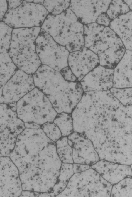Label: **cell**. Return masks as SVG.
Masks as SVG:
<instances>
[{
    "label": "cell",
    "instance_id": "cell-21",
    "mask_svg": "<svg viewBox=\"0 0 132 197\" xmlns=\"http://www.w3.org/2000/svg\"><path fill=\"white\" fill-rule=\"evenodd\" d=\"M131 11L112 20L109 27L119 37L126 50H132Z\"/></svg>",
    "mask_w": 132,
    "mask_h": 197
},
{
    "label": "cell",
    "instance_id": "cell-35",
    "mask_svg": "<svg viewBox=\"0 0 132 197\" xmlns=\"http://www.w3.org/2000/svg\"><path fill=\"white\" fill-rule=\"evenodd\" d=\"M8 9H14L19 6L22 3V0H8L7 1Z\"/></svg>",
    "mask_w": 132,
    "mask_h": 197
},
{
    "label": "cell",
    "instance_id": "cell-6",
    "mask_svg": "<svg viewBox=\"0 0 132 197\" xmlns=\"http://www.w3.org/2000/svg\"><path fill=\"white\" fill-rule=\"evenodd\" d=\"M41 29L40 27L13 29L11 34L9 56L18 69L30 75L42 65L35 46Z\"/></svg>",
    "mask_w": 132,
    "mask_h": 197
},
{
    "label": "cell",
    "instance_id": "cell-33",
    "mask_svg": "<svg viewBox=\"0 0 132 197\" xmlns=\"http://www.w3.org/2000/svg\"><path fill=\"white\" fill-rule=\"evenodd\" d=\"M91 168V166L89 165L73 163V170L74 173L81 172Z\"/></svg>",
    "mask_w": 132,
    "mask_h": 197
},
{
    "label": "cell",
    "instance_id": "cell-34",
    "mask_svg": "<svg viewBox=\"0 0 132 197\" xmlns=\"http://www.w3.org/2000/svg\"><path fill=\"white\" fill-rule=\"evenodd\" d=\"M7 10V1L0 0V22L2 21Z\"/></svg>",
    "mask_w": 132,
    "mask_h": 197
},
{
    "label": "cell",
    "instance_id": "cell-10",
    "mask_svg": "<svg viewBox=\"0 0 132 197\" xmlns=\"http://www.w3.org/2000/svg\"><path fill=\"white\" fill-rule=\"evenodd\" d=\"M49 14L43 5L25 0L16 8L8 9L2 21L13 29L40 27Z\"/></svg>",
    "mask_w": 132,
    "mask_h": 197
},
{
    "label": "cell",
    "instance_id": "cell-18",
    "mask_svg": "<svg viewBox=\"0 0 132 197\" xmlns=\"http://www.w3.org/2000/svg\"><path fill=\"white\" fill-rule=\"evenodd\" d=\"M114 70L99 65L80 81L84 92L109 90L113 87Z\"/></svg>",
    "mask_w": 132,
    "mask_h": 197
},
{
    "label": "cell",
    "instance_id": "cell-16",
    "mask_svg": "<svg viewBox=\"0 0 132 197\" xmlns=\"http://www.w3.org/2000/svg\"><path fill=\"white\" fill-rule=\"evenodd\" d=\"M111 0H71L69 9L84 25L95 22L98 16L106 13Z\"/></svg>",
    "mask_w": 132,
    "mask_h": 197
},
{
    "label": "cell",
    "instance_id": "cell-23",
    "mask_svg": "<svg viewBox=\"0 0 132 197\" xmlns=\"http://www.w3.org/2000/svg\"><path fill=\"white\" fill-rule=\"evenodd\" d=\"M55 143L57 152L62 163L73 164L72 149L67 137L62 136Z\"/></svg>",
    "mask_w": 132,
    "mask_h": 197
},
{
    "label": "cell",
    "instance_id": "cell-19",
    "mask_svg": "<svg viewBox=\"0 0 132 197\" xmlns=\"http://www.w3.org/2000/svg\"><path fill=\"white\" fill-rule=\"evenodd\" d=\"M91 167L112 185L124 178L132 177L130 165L102 160L91 165Z\"/></svg>",
    "mask_w": 132,
    "mask_h": 197
},
{
    "label": "cell",
    "instance_id": "cell-27",
    "mask_svg": "<svg viewBox=\"0 0 132 197\" xmlns=\"http://www.w3.org/2000/svg\"><path fill=\"white\" fill-rule=\"evenodd\" d=\"M70 0H45L43 5L49 14L58 15L68 9Z\"/></svg>",
    "mask_w": 132,
    "mask_h": 197
},
{
    "label": "cell",
    "instance_id": "cell-12",
    "mask_svg": "<svg viewBox=\"0 0 132 197\" xmlns=\"http://www.w3.org/2000/svg\"><path fill=\"white\" fill-rule=\"evenodd\" d=\"M35 88L33 75L18 69L4 87L2 103H17Z\"/></svg>",
    "mask_w": 132,
    "mask_h": 197
},
{
    "label": "cell",
    "instance_id": "cell-32",
    "mask_svg": "<svg viewBox=\"0 0 132 197\" xmlns=\"http://www.w3.org/2000/svg\"><path fill=\"white\" fill-rule=\"evenodd\" d=\"M111 21V20L106 13H103L98 16L95 22L105 27H108Z\"/></svg>",
    "mask_w": 132,
    "mask_h": 197
},
{
    "label": "cell",
    "instance_id": "cell-17",
    "mask_svg": "<svg viewBox=\"0 0 132 197\" xmlns=\"http://www.w3.org/2000/svg\"><path fill=\"white\" fill-rule=\"evenodd\" d=\"M68 66L80 81L86 75L99 65L98 56L84 47L80 50L70 53Z\"/></svg>",
    "mask_w": 132,
    "mask_h": 197
},
{
    "label": "cell",
    "instance_id": "cell-38",
    "mask_svg": "<svg viewBox=\"0 0 132 197\" xmlns=\"http://www.w3.org/2000/svg\"><path fill=\"white\" fill-rule=\"evenodd\" d=\"M123 1L128 6L131 11L132 10V0H123Z\"/></svg>",
    "mask_w": 132,
    "mask_h": 197
},
{
    "label": "cell",
    "instance_id": "cell-3",
    "mask_svg": "<svg viewBox=\"0 0 132 197\" xmlns=\"http://www.w3.org/2000/svg\"><path fill=\"white\" fill-rule=\"evenodd\" d=\"M35 87L48 98L57 114H71L84 92L79 81L65 80L60 72L42 65L33 75Z\"/></svg>",
    "mask_w": 132,
    "mask_h": 197
},
{
    "label": "cell",
    "instance_id": "cell-28",
    "mask_svg": "<svg viewBox=\"0 0 132 197\" xmlns=\"http://www.w3.org/2000/svg\"><path fill=\"white\" fill-rule=\"evenodd\" d=\"M110 91L124 106L132 105V88H118L112 87Z\"/></svg>",
    "mask_w": 132,
    "mask_h": 197
},
{
    "label": "cell",
    "instance_id": "cell-5",
    "mask_svg": "<svg viewBox=\"0 0 132 197\" xmlns=\"http://www.w3.org/2000/svg\"><path fill=\"white\" fill-rule=\"evenodd\" d=\"M40 28L70 53L84 47V25L69 8L59 14H49Z\"/></svg>",
    "mask_w": 132,
    "mask_h": 197
},
{
    "label": "cell",
    "instance_id": "cell-9",
    "mask_svg": "<svg viewBox=\"0 0 132 197\" xmlns=\"http://www.w3.org/2000/svg\"><path fill=\"white\" fill-rule=\"evenodd\" d=\"M25 128L17 116L16 103H0V157H9L18 136Z\"/></svg>",
    "mask_w": 132,
    "mask_h": 197
},
{
    "label": "cell",
    "instance_id": "cell-22",
    "mask_svg": "<svg viewBox=\"0 0 132 197\" xmlns=\"http://www.w3.org/2000/svg\"><path fill=\"white\" fill-rule=\"evenodd\" d=\"M74 173L73 164L62 163L57 180L50 193L51 197H56L64 190Z\"/></svg>",
    "mask_w": 132,
    "mask_h": 197
},
{
    "label": "cell",
    "instance_id": "cell-30",
    "mask_svg": "<svg viewBox=\"0 0 132 197\" xmlns=\"http://www.w3.org/2000/svg\"><path fill=\"white\" fill-rule=\"evenodd\" d=\"M60 72L66 81L73 82L79 81L68 66L62 69Z\"/></svg>",
    "mask_w": 132,
    "mask_h": 197
},
{
    "label": "cell",
    "instance_id": "cell-31",
    "mask_svg": "<svg viewBox=\"0 0 132 197\" xmlns=\"http://www.w3.org/2000/svg\"><path fill=\"white\" fill-rule=\"evenodd\" d=\"M19 197H51L50 193L23 190Z\"/></svg>",
    "mask_w": 132,
    "mask_h": 197
},
{
    "label": "cell",
    "instance_id": "cell-37",
    "mask_svg": "<svg viewBox=\"0 0 132 197\" xmlns=\"http://www.w3.org/2000/svg\"><path fill=\"white\" fill-rule=\"evenodd\" d=\"M26 1L31 2L37 4L43 5L44 1V0H26Z\"/></svg>",
    "mask_w": 132,
    "mask_h": 197
},
{
    "label": "cell",
    "instance_id": "cell-14",
    "mask_svg": "<svg viewBox=\"0 0 132 197\" xmlns=\"http://www.w3.org/2000/svg\"><path fill=\"white\" fill-rule=\"evenodd\" d=\"M12 30L4 23L0 22V103H2L5 85L18 69L11 59L8 52Z\"/></svg>",
    "mask_w": 132,
    "mask_h": 197
},
{
    "label": "cell",
    "instance_id": "cell-20",
    "mask_svg": "<svg viewBox=\"0 0 132 197\" xmlns=\"http://www.w3.org/2000/svg\"><path fill=\"white\" fill-rule=\"evenodd\" d=\"M114 70L113 88H132V50H126Z\"/></svg>",
    "mask_w": 132,
    "mask_h": 197
},
{
    "label": "cell",
    "instance_id": "cell-15",
    "mask_svg": "<svg viewBox=\"0 0 132 197\" xmlns=\"http://www.w3.org/2000/svg\"><path fill=\"white\" fill-rule=\"evenodd\" d=\"M67 138L72 149L74 163L91 166L100 160L92 142L86 136L73 132Z\"/></svg>",
    "mask_w": 132,
    "mask_h": 197
},
{
    "label": "cell",
    "instance_id": "cell-11",
    "mask_svg": "<svg viewBox=\"0 0 132 197\" xmlns=\"http://www.w3.org/2000/svg\"><path fill=\"white\" fill-rule=\"evenodd\" d=\"M36 50L42 65L59 72L68 66L70 52L41 29L35 40Z\"/></svg>",
    "mask_w": 132,
    "mask_h": 197
},
{
    "label": "cell",
    "instance_id": "cell-8",
    "mask_svg": "<svg viewBox=\"0 0 132 197\" xmlns=\"http://www.w3.org/2000/svg\"><path fill=\"white\" fill-rule=\"evenodd\" d=\"M16 113L24 123L33 122L40 126L53 122L57 114L48 98L36 87L17 102Z\"/></svg>",
    "mask_w": 132,
    "mask_h": 197
},
{
    "label": "cell",
    "instance_id": "cell-7",
    "mask_svg": "<svg viewBox=\"0 0 132 197\" xmlns=\"http://www.w3.org/2000/svg\"><path fill=\"white\" fill-rule=\"evenodd\" d=\"M112 186L91 168L74 173L64 190L56 197H110Z\"/></svg>",
    "mask_w": 132,
    "mask_h": 197
},
{
    "label": "cell",
    "instance_id": "cell-13",
    "mask_svg": "<svg viewBox=\"0 0 132 197\" xmlns=\"http://www.w3.org/2000/svg\"><path fill=\"white\" fill-rule=\"evenodd\" d=\"M22 191L17 167L9 157H0V197H19Z\"/></svg>",
    "mask_w": 132,
    "mask_h": 197
},
{
    "label": "cell",
    "instance_id": "cell-29",
    "mask_svg": "<svg viewBox=\"0 0 132 197\" xmlns=\"http://www.w3.org/2000/svg\"><path fill=\"white\" fill-rule=\"evenodd\" d=\"M40 127L46 136L54 142H55L62 136L59 128L53 122L45 123Z\"/></svg>",
    "mask_w": 132,
    "mask_h": 197
},
{
    "label": "cell",
    "instance_id": "cell-1",
    "mask_svg": "<svg viewBox=\"0 0 132 197\" xmlns=\"http://www.w3.org/2000/svg\"><path fill=\"white\" fill-rule=\"evenodd\" d=\"M71 114L73 132L91 140L100 160L132 164V105L109 90L87 92Z\"/></svg>",
    "mask_w": 132,
    "mask_h": 197
},
{
    "label": "cell",
    "instance_id": "cell-2",
    "mask_svg": "<svg viewBox=\"0 0 132 197\" xmlns=\"http://www.w3.org/2000/svg\"><path fill=\"white\" fill-rule=\"evenodd\" d=\"M9 157L18 170L23 190L51 192L62 162L55 142L40 128H25L18 136Z\"/></svg>",
    "mask_w": 132,
    "mask_h": 197
},
{
    "label": "cell",
    "instance_id": "cell-25",
    "mask_svg": "<svg viewBox=\"0 0 132 197\" xmlns=\"http://www.w3.org/2000/svg\"><path fill=\"white\" fill-rule=\"evenodd\" d=\"M132 177H127L112 186L110 197H132Z\"/></svg>",
    "mask_w": 132,
    "mask_h": 197
},
{
    "label": "cell",
    "instance_id": "cell-36",
    "mask_svg": "<svg viewBox=\"0 0 132 197\" xmlns=\"http://www.w3.org/2000/svg\"><path fill=\"white\" fill-rule=\"evenodd\" d=\"M25 128L31 129H38L40 128V126L33 122L24 123Z\"/></svg>",
    "mask_w": 132,
    "mask_h": 197
},
{
    "label": "cell",
    "instance_id": "cell-4",
    "mask_svg": "<svg viewBox=\"0 0 132 197\" xmlns=\"http://www.w3.org/2000/svg\"><path fill=\"white\" fill-rule=\"evenodd\" d=\"M84 47L98 56L99 65L114 69L126 50L119 37L109 27L96 22L84 25Z\"/></svg>",
    "mask_w": 132,
    "mask_h": 197
},
{
    "label": "cell",
    "instance_id": "cell-24",
    "mask_svg": "<svg viewBox=\"0 0 132 197\" xmlns=\"http://www.w3.org/2000/svg\"><path fill=\"white\" fill-rule=\"evenodd\" d=\"M53 122L59 128L62 136L67 137L73 132L71 114L63 112L58 113Z\"/></svg>",
    "mask_w": 132,
    "mask_h": 197
},
{
    "label": "cell",
    "instance_id": "cell-26",
    "mask_svg": "<svg viewBox=\"0 0 132 197\" xmlns=\"http://www.w3.org/2000/svg\"><path fill=\"white\" fill-rule=\"evenodd\" d=\"M131 11L128 6L123 0H111L106 13L111 20L126 14Z\"/></svg>",
    "mask_w": 132,
    "mask_h": 197
}]
</instances>
